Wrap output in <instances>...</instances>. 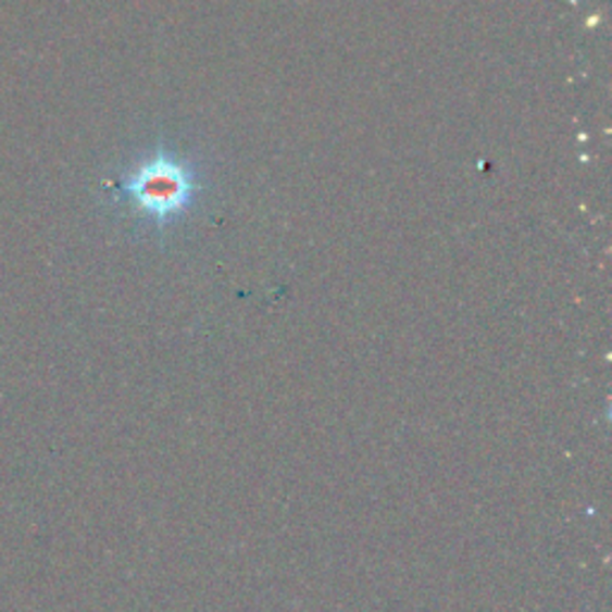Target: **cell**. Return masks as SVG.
<instances>
[{"instance_id":"1","label":"cell","mask_w":612,"mask_h":612,"mask_svg":"<svg viewBox=\"0 0 612 612\" xmlns=\"http://www.w3.org/2000/svg\"><path fill=\"white\" fill-rule=\"evenodd\" d=\"M125 195L151 221L167 223L189 207L195 195V175L167 155H159L132 173L125 183Z\"/></svg>"}]
</instances>
